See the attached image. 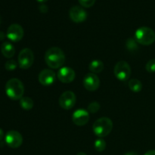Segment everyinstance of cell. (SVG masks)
Instances as JSON below:
<instances>
[{
  "label": "cell",
  "instance_id": "cell-1",
  "mask_svg": "<svg viewBox=\"0 0 155 155\" xmlns=\"http://www.w3.org/2000/svg\"><path fill=\"white\" fill-rule=\"evenodd\" d=\"M45 61L49 68L52 69H58L63 66L64 64V53L58 47H51L45 52Z\"/></svg>",
  "mask_w": 155,
  "mask_h": 155
},
{
  "label": "cell",
  "instance_id": "cell-2",
  "mask_svg": "<svg viewBox=\"0 0 155 155\" xmlns=\"http://www.w3.org/2000/svg\"><path fill=\"white\" fill-rule=\"evenodd\" d=\"M5 92L11 99H21L24 93V86L21 80L17 78H12L6 83Z\"/></svg>",
  "mask_w": 155,
  "mask_h": 155
},
{
  "label": "cell",
  "instance_id": "cell-3",
  "mask_svg": "<svg viewBox=\"0 0 155 155\" xmlns=\"http://www.w3.org/2000/svg\"><path fill=\"white\" fill-rule=\"evenodd\" d=\"M95 136L103 138L110 134L113 129V122L110 118L101 117L97 120L92 126Z\"/></svg>",
  "mask_w": 155,
  "mask_h": 155
},
{
  "label": "cell",
  "instance_id": "cell-4",
  "mask_svg": "<svg viewBox=\"0 0 155 155\" xmlns=\"http://www.w3.org/2000/svg\"><path fill=\"white\" fill-rule=\"evenodd\" d=\"M136 42L143 45H149L155 41V33L152 29L147 27H142L136 32Z\"/></svg>",
  "mask_w": 155,
  "mask_h": 155
},
{
  "label": "cell",
  "instance_id": "cell-5",
  "mask_svg": "<svg viewBox=\"0 0 155 155\" xmlns=\"http://www.w3.org/2000/svg\"><path fill=\"white\" fill-rule=\"evenodd\" d=\"M114 74L119 80L126 81L131 76V68L127 61H120L115 65Z\"/></svg>",
  "mask_w": 155,
  "mask_h": 155
},
{
  "label": "cell",
  "instance_id": "cell-6",
  "mask_svg": "<svg viewBox=\"0 0 155 155\" xmlns=\"http://www.w3.org/2000/svg\"><path fill=\"white\" fill-rule=\"evenodd\" d=\"M34 54L31 49L28 48L21 50L18 55V64L22 69H28L33 65Z\"/></svg>",
  "mask_w": 155,
  "mask_h": 155
},
{
  "label": "cell",
  "instance_id": "cell-7",
  "mask_svg": "<svg viewBox=\"0 0 155 155\" xmlns=\"http://www.w3.org/2000/svg\"><path fill=\"white\" fill-rule=\"evenodd\" d=\"M77 98L75 94L71 91H66L59 98V105L64 110H70L75 105Z\"/></svg>",
  "mask_w": 155,
  "mask_h": 155
},
{
  "label": "cell",
  "instance_id": "cell-8",
  "mask_svg": "<svg viewBox=\"0 0 155 155\" xmlns=\"http://www.w3.org/2000/svg\"><path fill=\"white\" fill-rule=\"evenodd\" d=\"M5 142L10 148H18L22 145L23 137L19 132L11 130L6 134Z\"/></svg>",
  "mask_w": 155,
  "mask_h": 155
},
{
  "label": "cell",
  "instance_id": "cell-9",
  "mask_svg": "<svg viewBox=\"0 0 155 155\" xmlns=\"http://www.w3.org/2000/svg\"><path fill=\"white\" fill-rule=\"evenodd\" d=\"M83 86L90 92L97 90L100 86V80L98 76L93 73H89L83 78Z\"/></svg>",
  "mask_w": 155,
  "mask_h": 155
},
{
  "label": "cell",
  "instance_id": "cell-10",
  "mask_svg": "<svg viewBox=\"0 0 155 155\" xmlns=\"http://www.w3.org/2000/svg\"><path fill=\"white\" fill-rule=\"evenodd\" d=\"M24 29L18 24H13L9 26L7 30V37L12 42H18L24 36Z\"/></svg>",
  "mask_w": 155,
  "mask_h": 155
},
{
  "label": "cell",
  "instance_id": "cell-11",
  "mask_svg": "<svg viewBox=\"0 0 155 155\" xmlns=\"http://www.w3.org/2000/svg\"><path fill=\"white\" fill-rule=\"evenodd\" d=\"M69 15L71 19L75 23L83 22L87 18V13L80 6L75 5L70 9Z\"/></svg>",
  "mask_w": 155,
  "mask_h": 155
},
{
  "label": "cell",
  "instance_id": "cell-12",
  "mask_svg": "<svg viewBox=\"0 0 155 155\" xmlns=\"http://www.w3.org/2000/svg\"><path fill=\"white\" fill-rule=\"evenodd\" d=\"M76 74L74 70L68 67L61 68L58 72V78L61 83H70L75 79Z\"/></svg>",
  "mask_w": 155,
  "mask_h": 155
},
{
  "label": "cell",
  "instance_id": "cell-13",
  "mask_svg": "<svg viewBox=\"0 0 155 155\" xmlns=\"http://www.w3.org/2000/svg\"><path fill=\"white\" fill-rule=\"evenodd\" d=\"M72 120L74 124L79 127L86 125L89 120V112L83 109L77 110L73 114Z\"/></svg>",
  "mask_w": 155,
  "mask_h": 155
},
{
  "label": "cell",
  "instance_id": "cell-14",
  "mask_svg": "<svg viewBox=\"0 0 155 155\" xmlns=\"http://www.w3.org/2000/svg\"><path fill=\"white\" fill-rule=\"evenodd\" d=\"M55 80V74L51 70L45 69L39 74V81L43 86H50Z\"/></svg>",
  "mask_w": 155,
  "mask_h": 155
},
{
  "label": "cell",
  "instance_id": "cell-15",
  "mask_svg": "<svg viewBox=\"0 0 155 155\" xmlns=\"http://www.w3.org/2000/svg\"><path fill=\"white\" fill-rule=\"evenodd\" d=\"M2 53L7 58H11L15 54V48L14 45L9 42H3L2 45Z\"/></svg>",
  "mask_w": 155,
  "mask_h": 155
},
{
  "label": "cell",
  "instance_id": "cell-16",
  "mask_svg": "<svg viewBox=\"0 0 155 155\" xmlns=\"http://www.w3.org/2000/svg\"><path fill=\"white\" fill-rule=\"evenodd\" d=\"M104 69V64L101 60H93L89 64V70L93 74H98L101 73Z\"/></svg>",
  "mask_w": 155,
  "mask_h": 155
},
{
  "label": "cell",
  "instance_id": "cell-17",
  "mask_svg": "<svg viewBox=\"0 0 155 155\" xmlns=\"http://www.w3.org/2000/svg\"><path fill=\"white\" fill-rule=\"evenodd\" d=\"M129 88L134 92H139L142 89V83L137 79H131L129 81Z\"/></svg>",
  "mask_w": 155,
  "mask_h": 155
},
{
  "label": "cell",
  "instance_id": "cell-18",
  "mask_svg": "<svg viewBox=\"0 0 155 155\" xmlns=\"http://www.w3.org/2000/svg\"><path fill=\"white\" fill-rule=\"evenodd\" d=\"M33 101L29 97H23L20 99V105L24 110H30L33 107Z\"/></svg>",
  "mask_w": 155,
  "mask_h": 155
},
{
  "label": "cell",
  "instance_id": "cell-19",
  "mask_svg": "<svg viewBox=\"0 0 155 155\" xmlns=\"http://www.w3.org/2000/svg\"><path fill=\"white\" fill-rule=\"evenodd\" d=\"M94 146H95V148L96 151H98V152H101V151H104V149H105L106 142L104 139L100 138V139L95 140Z\"/></svg>",
  "mask_w": 155,
  "mask_h": 155
},
{
  "label": "cell",
  "instance_id": "cell-20",
  "mask_svg": "<svg viewBox=\"0 0 155 155\" xmlns=\"http://www.w3.org/2000/svg\"><path fill=\"white\" fill-rule=\"evenodd\" d=\"M100 109V104H98V102L97 101H93V102L90 103L88 106V110L90 113L95 114L96 112L98 111V110Z\"/></svg>",
  "mask_w": 155,
  "mask_h": 155
},
{
  "label": "cell",
  "instance_id": "cell-21",
  "mask_svg": "<svg viewBox=\"0 0 155 155\" xmlns=\"http://www.w3.org/2000/svg\"><path fill=\"white\" fill-rule=\"evenodd\" d=\"M145 69L148 73H155V59L148 61L145 66Z\"/></svg>",
  "mask_w": 155,
  "mask_h": 155
},
{
  "label": "cell",
  "instance_id": "cell-22",
  "mask_svg": "<svg viewBox=\"0 0 155 155\" xmlns=\"http://www.w3.org/2000/svg\"><path fill=\"white\" fill-rule=\"evenodd\" d=\"M17 66H18V64L15 60H8L5 65V69L7 71H14L17 68Z\"/></svg>",
  "mask_w": 155,
  "mask_h": 155
},
{
  "label": "cell",
  "instance_id": "cell-23",
  "mask_svg": "<svg viewBox=\"0 0 155 155\" xmlns=\"http://www.w3.org/2000/svg\"><path fill=\"white\" fill-rule=\"evenodd\" d=\"M80 4L84 8H90L95 4V0H78Z\"/></svg>",
  "mask_w": 155,
  "mask_h": 155
},
{
  "label": "cell",
  "instance_id": "cell-24",
  "mask_svg": "<svg viewBox=\"0 0 155 155\" xmlns=\"http://www.w3.org/2000/svg\"><path fill=\"white\" fill-rule=\"evenodd\" d=\"M127 47L128 49L130 50H134L135 48H137V44H136V41L133 39H130L127 40Z\"/></svg>",
  "mask_w": 155,
  "mask_h": 155
},
{
  "label": "cell",
  "instance_id": "cell-25",
  "mask_svg": "<svg viewBox=\"0 0 155 155\" xmlns=\"http://www.w3.org/2000/svg\"><path fill=\"white\" fill-rule=\"evenodd\" d=\"M39 8H40L41 12H44V13H45V12H46L47 11H48V7H47V6H45V5H42Z\"/></svg>",
  "mask_w": 155,
  "mask_h": 155
},
{
  "label": "cell",
  "instance_id": "cell-26",
  "mask_svg": "<svg viewBox=\"0 0 155 155\" xmlns=\"http://www.w3.org/2000/svg\"><path fill=\"white\" fill-rule=\"evenodd\" d=\"M144 155H155V150H150V151H148Z\"/></svg>",
  "mask_w": 155,
  "mask_h": 155
},
{
  "label": "cell",
  "instance_id": "cell-27",
  "mask_svg": "<svg viewBox=\"0 0 155 155\" xmlns=\"http://www.w3.org/2000/svg\"><path fill=\"white\" fill-rule=\"evenodd\" d=\"M5 33H3V32H0V41L3 40V39H5Z\"/></svg>",
  "mask_w": 155,
  "mask_h": 155
},
{
  "label": "cell",
  "instance_id": "cell-28",
  "mask_svg": "<svg viewBox=\"0 0 155 155\" xmlns=\"http://www.w3.org/2000/svg\"><path fill=\"white\" fill-rule=\"evenodd\" d=\"M125 155H139L136 152H134V151H130V152L126 153Z\"/></svg>",
  "mask_w": 155,
  "mask_h": 155
},
{
  "label": "cell",
  "instance_id": "cell-29",
  "mask_svg": "<svg viewBox=\"0 0 155 155\" xmlns=\"http://www.w3.org/2000/svg\"><path fill=\"white\" fill-rule=\"evenodd\" d=\"M3 136H4V133H3L2 130H1V129H0V141L3 139Z\"/></svg>",
  "mask_w": 155,
  "mask_h": 155
},
{
  "label": "cell",
  "instance_id": "cell-30",
  "mask_svg": "<svg viewBox=\"0 0 155 155\" xmlns=\"http://www.w3.org/2000/svg\"><path fill=\"white\" fill-rule=\"evenodd\" d=\"M37 2H39L40 3H43V2H45L46 1H48V0H36Z\"/></svg>",
  "mask_w": 155,
  "mask_h": 155
},
{
  "label": "cell",
  "instance_id": "cell-31",
  "mask_svg": "<svg viewBox=\"0 0 155 155\" xmlns=\"http://www.w3.org/2000/svg\"><path fill=\"white\" fill-rule=\"evenodd\" d=\"M77 155H87V154L84 152H80V153H78Z\"/></svg>",
  "mask_w": 155,
  "mask_h": 155
},
{
  "label": "cell",
  "instance_id": "cell-32",
  "mask_svg": "<svg viewBox=\"0 0 155 155\" xmlns=\"http://www.w3.org/2000/svg\"><path fill=\"white\" fill-rule=\"evenodd\" d=\"M1 21H2V19H1V17H0V24H1Z\"/></svg>",
  "mask_w": 155,
  "mask_h": 155
}]
</instances>
